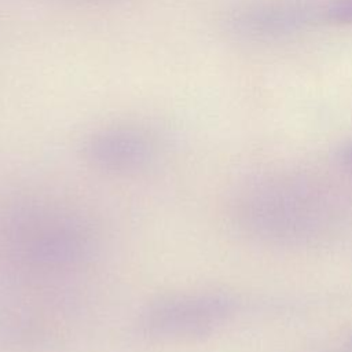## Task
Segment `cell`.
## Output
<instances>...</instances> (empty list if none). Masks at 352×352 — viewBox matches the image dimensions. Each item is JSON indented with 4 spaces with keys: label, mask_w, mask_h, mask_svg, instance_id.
<instances>
[{
    "label": "cell",
    "mask_w": 352,
    "mask_h": 352,
    "mask_svg": "<svg viewBox=\"0 0 352 352\" xmlns=\"http://www.w3.org/2000/svg\"><path fill=\"white\" fill-rule=\"evenodd\" d=\"M228 312V300L219 296H173L148 305L139 319V329L158 341L191 338L216 327Z\"/></svg>",
    "instance_id": "cell-2"
},
{
    "label": "cell",
    "mask_w": 352,
    "mask_h": 352,
    "mask_svg": "<svg viewBox=\"0 0 352 352\" xmlns=\"http://www.w3.org/2000/svg\"><path fill=\"white\" fill-rule=\"evenodd\" d=\"M298 21V15H296L294 10H263L253 11L242 15L235 22L242 29L249 32H276L282 28H286Z\"/></svg>",
    "instance_id": "cell-4"
},
{
    "label": "cell",
    "mask_w": 352,
    "mask_h": 352,
    "mask_svg": "<svg viewBox=\"0 0 352 352\" xmlns=\"http://www.w3.org/2000/svg\"><path fill=\"white\" fill-rule=\"evenodd\" d=\"M344 160L352 165V144H349L345 150H344Z\"/></svg>",
    "instance_id": "cell-6"
},
{
    "label": "cell",
    "mask_w": 352,
    "mask_h": 352,
    "mask_svg": "<svg viewBox=\"0 0 352 352\" xmlns=\"http://www.w3.org/2000/svg\"><path fill=\"white\" fill-rule=\"evenodd\" d=\"M329 18L342 23H352V0H334L327 8Z\"/></svg>",
    "instance_id": "cell-5"
},
{
    "label": "cell",
    "mask_w": 352,
    "mask_h": 352,
    "mask_svg": "<svg viewBox=\"0 0 352 352\" xmlns=\"http://www.w3.org/2000/svg\"><path fill=\"white\" fill-rule=\"evenodd\" d=\"M0 246L14 264L52 272L74 268L89 258L95 236L80 213L56 204L26 202L3 217Z\"/></svg>",
    "instance_id": "cell-1"
},
{
    "label": "cell",
    "mask_w": 352,
    "mask_h": 352,
    "mask_svg": "<svg viewBox=\"0 0 352 352\" xmlns=\"http://www.w3.org/2000/svg\"><path fill=\"white\" fill-rule=\"evenodd\" d=\"M157 154L154 138L133 125L106 126L84 143L85 160L98 170L129 175L147 168Z\"/></svg>",
    "instance_id": "cell-3"
}]
</instances>
